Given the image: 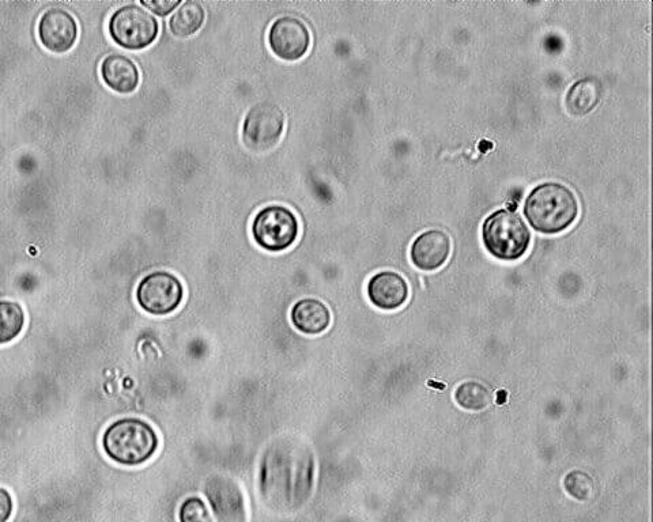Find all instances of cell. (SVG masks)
<instances>
[{
    "label": "cell",
    "instance_id": "obj_1",
    "mask_svg": "<svg viewBox=\"0 0 653 522\" xmlns=\"http://www.w3.org/2000/svg\"><path fill=\"white\" fill-rule=\"evenodd\" d=\"M524 215L537 232L557 234L576 221L579 202L566 185L542 183L527 195Z\"/></svg>",
    "mask_w": 653,
    "mask_h": 522
},
{
    "label": "cell",
    "instance_id": "obj_2",
    "mask_svg": "<svg viewBox=\"0 0 653 522\" xmlns=\"http://www.w3.org/2000/svg\"><path fill=\"white\" fill-rule=\"evenodd\" d=\"M158 435L153 427L137 418L113 422L103 435L105 455L117 464L135 467L152 459L157 452Z\"/></svg>",
    "mask_w": 653,
    "mask_h": 522
},
{
    "label": "cell",
    "instance_id": "obj_3",
    "mask_svg": "<svg viewBox=\"0 0 653 522\" xmlns=\"http://www.w3.org/2000/svg\"><path fill=\"white\" fill-rule=\"evenodd\" d=\"M482 240L496 259L515 261L526 255L531 233L519 215L513 211L497 210L483 222Z\"/></svg>",
    "mask_w": 653,
    "mask_h": 522
},
{
    "label": "cell",
    "instance_id": "obj_4",
    "mask_svg": "<svg viewBox=\"0 0 653 522\" xmlns=\"http://www.w3.org/2000/svg\"><path fill=\"white\" fill-rule=\"evenodd\" d=\"M300 232V223L290 208L270 204L255 215L252 236L260 248L282 252L292 247Z\"/></svg>",
    "mask_w": 653,
    "mask_h": 522
},
{
    "label": "cell",
    "instance_id": "obj_5",
    "mask_svg": "<svg viewBox=\"0 0 653 522\" xmlns=\"http://www.w3.org/2000/svg\"><path fill=\"white\" fill-rule=\"evenodd\" d=\"M157 18L141 6L127 5L117 9L109 20V33L116 44L127 49H143L157 39Z\"/></svg>",
    "mask_w": 653,
    "mask_h": 522
},
{
    "label": "cell",
    "instance_id": "obj_6",
    "mask_svg": "<svg viewBox=\"0 0 653 522\" xmlns=\"http://www.w3.org/2000/svg\"><path fill=\"white\" fill-rule=\"evenodd\" d=\"M184 298L180 279L171 272L156 271L145 276L137 289V301L145 312L154 316L171 315Z\"/></svg>",
    "mask_w": 653,
    "mask_h": 522
},
{
    "label": "cell",
    "instance_id": "obj_7",
    "mask_svg": "<svg viewBox=\"0 0 653 522\" xmlns=\"http://www.w3.org/2000/svg\"><path fill=\"white\" fill-rule=\"evenodd\" d=\"M285 130L282 109L270 102H260L249 109L243 124V141L256 153L269 151L278 145Z\"/></svg>",
    "mask_w": 653,
    "mask_h": 522
},
{
    "label": "cell",
    "instance_id": "obj_8",
    "mask_svg": "<svg viewBox=\"0 0 653 522\" xmlns=\"http://www.w3.org/2000/svg\"><path fill=\"white\" fill-rule=\"evenodd\" d=\"M269 45L278 58L297 60L307 54L311 45V33L303 21L286 15L278 18L271 25Z\"/></svg>",
    "mask_w": 653,
    "mask_h": 522
},
{
    "label": "cell",
    "instance_id": "obj_9",
    "mask_svg": "<svg viewBox=\"0 0 653 522\" xmlns=\"http://www.w3.org/2000/svg\"><path fill=\"white\" fill-rule=\"evenodd\" d=\"M39 37L49 51L62 54L73 48L78 39L77 21L69 11L49 9L39 22Z\"/></svg>",
    "mask_w": 653,
    "mask_h": 522
},
{
    "label": "cell",
    "instance_id": "obj_10",
    "mask_svg": "<svg viewBox=\"0 0 653 522\" xmlns=\"http://www.w3.org/2000/svg\"><path fill=\"white\" fill-rule=\"evenodd\" d=\"M451 248V238L443 230H426L411 245V261L421 271H436L447 263Z\"/></svg>",
    "mask_w": 653,
    "mask_h": 522
},
{
    "label": "cell",
    "instance_id": "obj_11",
    "mask_svg": "<svg viewBox=\"0 0 653 522\" xmlns=\"http://www.w3.org/2000/svg\"><path fill=\"white\" fill-rule=\"evenodd\" d=\"M368 298L376 308L395 310L409 300V285L402 275L394 271H381L368 282Z\"/></svg>",
    "mask_w": 653,
    "mask_h": 522
},
{
    "label": "cell",
    "instance_id": "obj_12",
    "mask_svg": "<svg viewBox=\"0 0 653 522\" xmlns=\"http://www.w3.org/2000/svg\"><path fill=\"white\" fill-rule=\"evenodd\" d=\"M294 327L305 335H319L331 324V313L327 305L315 298H304L296 302L290 313Z\"/></svg>",
    "mask_w": 653,
    "mask_h": 522
},
{
    "label": "cell",
    "instance_id": "obj_13",
    "mask_svg": "<svg viewBox=\"0 0 653 522\" xmlns=\"http://www.w3.org/2000/svg\"><path fill=\"white\" fill-rule=\"evenodd\" d=\"M104 82L117 93H132L139 85V70L126 56L112 54L101 64Z\"/></svg>",
    "mask_w": 653,
    "mask_h": 522
},
{
    "label": "cell",
    "instance_id": "obj_14",
    "mask_svg": "<svg viewBox=\"0 0 653 522\" xmlns=\"http://www.w3.org/2000/svg\"><path fill=\"white\" fill-rule=\"evenodd\" d=\"M600 85L594 78H583L573 83L566 94V108L573 115H587L598 105Z\"/></svg>",
    "mask_w": 653,
    "mask_h": 522
},
{
    "label": "cell",
    "instance_id": "obj_15",
    "mask_svg": "<svg viewBox=\"0 0 653 522\" xmlns=\"http://www.w3.org/2000/svg\"><path fill=\"white\" fill-rule=\"evenodd\" d=\"M206 13L202 5L194 0L181 3L169 20V29L176 37H190L198 32L205 22Z\"/></svg>",
    "mask_w": 653,
    "mask_h": 522
},
{
    "label": "cell",
    "instance_id": "obj_16",
    "mask_svg": "<svg viewBox=\"0 0 653 522\" xmlns=\"http://www.w3.org/2000/svg\"><path fill=\"white\" fill-rule=\"evenodd\" d=\"M25 325L24 309L17 302L0 301V344L13 342Z\"/></svg>",
    "mask_w": 653,
    "mask_h": 522
},
{
    "label": "cell",
    "instance_id": "obj_17",
    "mask_svg": "<svg viewBox=\"0 0 653 522\" xmlns=\"http://www.w3.org/2000/svg\"><path fill=\"white\" fill-rule=\"evenodd\" d=\"M459 406L468 411H482L492 403V393L478 381H466L455 392Z\"/></svg>",
    "mask_w": 653,
    "mask_h": 522
},
{
    "label": "cell",
    "instance_id": "obj_18",
    "mask_svg": "<svg viewBox=\"0 0 653 522\" xmlns=\"http://www.w3.org/2000/svg\"><path fill=\"white\" fill-rule=\"evenodd\" d=\"M180 522H213L205 501L198 497L187 498L179 509Z\"/></svg>",
    "mask_w": 653,
    "mask_h": 522
},
{
    "label": "cell",
    "instance_id": "obj_19",
    "mask_svg": "<svg viewBox=\"0 0 653 522\" xmlns=\"http://www.w3.org/2000/svg\"><path fill=\"white\" fill-rule=\"evenodd\" d=\"M564 486L566 491L579 501H587L594 490L591 476L583 471H572L571 474L566 475Z\"/></svg>",
    "mask_w": 653,
    "mask_h": 522
},
{
    "label": "cell",
    "instance_id": "obj_20",
    "mask_svg": "<svg viewBox=\"0 0 653 522\" xmlns=\"http://www.w3.org/2000/svg\"><path fill=\"white\" fill-rule=\"evenodd\" d=\"M141 5L165 17L181 5V0H141Z\"/></svg>",
    "mask_w": 653,
    "mask_h": 522
},
{
    "label": "cell",
    "instance_id": "obj_21",
    "mask_svg": "<svg viewBox=\"0 0 653 522\" xmlns=\"http://www.w3.org/2000/svg\"><path fill=\"white\" fill-rule=\"evenodd\" d=\"M14 503L9 491L0 487V522H7L13 513Z\"/></svg>",
    "mask_w": 653,
    "mask_h": 522
},
{
    "label": "cell",
    "instance_id": "obj_22",
    "mask_svg": "<svg viewBox=\"0 0 653 522\" xmlns=\"http://www.w3.org/2000/svg\"><path fill=\"white\" fill-rule=\"evenodd\" d=\"M507 402V391H500L497 393V403L505 404Z\"/></svg>",
    "mask_w": 653,
    "mask_h": 522
}]
</instances>
